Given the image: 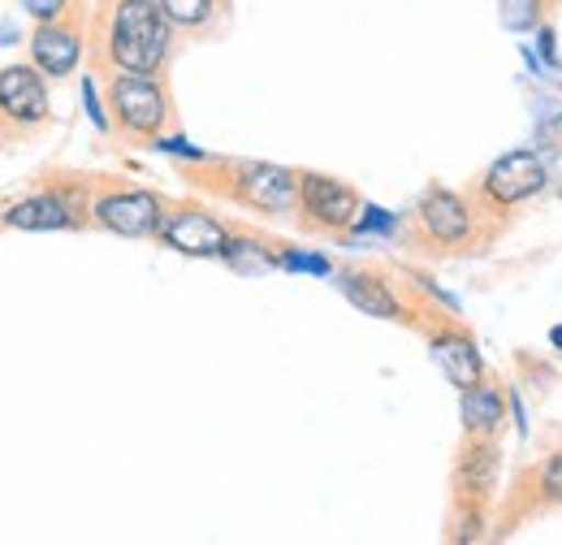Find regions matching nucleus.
I'll list each match as a JSON object with an SVG mask.
<instances>
[{"instance_id":"obj_1","label":"nucleus","mask_w":562,"mask_h":545,"mask_svg":"<svg viewBox=\"0 0 562 545\" xmlns=\"http://www.w3.org/2000/svg\"><path fill=\"white\" fill-rule=\"evenodd\" d=\"M169 18L160 0H117L109 22V62L126 74H156L169 57Z\"/></svg>"},{"instance_id":"obj_2","label":"nucleus","mask_w":562,"mask_h":545,"mask_svg":"<svg viewBox=\"0 0 562 545\" xmlns=\"http://www.w3.org/2000/svg\"><path fill=\"white\" fill-rule=\"evenodd\" d=\"M109 96H113V113H117V122H122L126 135H139V138L160 135V126L169 118V100H165V91H160V82L151 74H126L122 69V78H113V91Z\"/></svg>"},{"instance_id":"obj_3","label":"nucleus","mask_w":562,"mask_h":545,"mask_svg":"<svg viewBox=\"0 0 562 545\" xmlns=\"http://www.w3.org/2000/svg\"><path fill=\"white\" fill-rule=\"evenodd\" d=\"M485 196H490L497 208L524 204L532 196L546 191V160L532 152V147H515L506 156H497L490 169H485Z\"/></svg>"},{"instance_id":"obj_4","label":"nucleus","mask_w":562,"mask_h":545,"mask_svg":"<svg viewBox=\"0 0 562 545\" xmlns=\"http://www.w3.org/2000/svg\"><path fill=\"white\" fill-rule=\"evenodd\" d=\"M299 182H303V174H290L281 165H238L229 191L256 212H294Z\"/></svg>"},{"instance_id":"obj_5","label":"nucleus","mask_w":562,"mask_h":545,"mask_svg":"<svg viewBox=\"0 0 562 545\" xmlns=\"http://www.w3.org/2000/svg\"><path fill=\"white\" fill-rule=\"evenodd\" d=\"M160 243H169L173 252L182 256H200V260H212V256H225L229 247V230L221 221H212L209 212L200 208H178V212H165L160 221Z\"/></svg>"},{"instance_id":"obj_6","label":"nucleus","mask_w":562,"mask_h":545,"mask_svg":"<svg viewBox=\"0 0 562 545\" xmlns=\"http://www.w3.org/2000/svg\"><path fill=\"white\" fill-rule=\"evenodd\" d=\"M299 204H303V212H307L316 225H329V230H351L359 208H363L347 182L325 178V174H303V182H299Z\"/></svg>"},{"instance_id":"obj_7","label":"nucleus","mask_w":562,"mask_h":545,"mask_svg":"<svg viewBox=\"0 0 562 545\" xmlns=\"http://www.w3.org/2000/svg\"><path fill=\"white\" fill-rule=\"evenodd\" d=\"M95 221L122 238H147L160 230L165 208L151 191H117V196H104L95 204Z\"/></svg>"},{"instance_id":"obj_8","label":"nucleus","mask_w":562,"mask_h":545,"mask_svg":"<svg viewBox=\"0 0 562 545\" xmlns=\"http://www.w3.org/2000/svg\"><path fill=\"white\" fill-rule=\"evenodd\" d=\"M0 113L18 126H40L48 118V87L40 78V66L0 69Z\"/></svg>"},{"instance_id":"obj_9","label":"nucleus","mask_w":562,"mask_h":545,"mask_svg":"<svg viewBox=\"0 0 562 545\" xmlns=\"http://www.w3.org/2000/svg\"><path fill=\"white\" fill-rule=\"evenodd\" d=\"M420 225L432 243L459 247L472 234V208L463 204L454 191H428L420 204Z\"/></svg>"},{"instance_id":"obj_10","label":"nucleus","mask_w":562,"mask_h":545,"mask_svg":"<svg viewBox=\"0 0 562 545\" xmlns=\"http://www.w3.org/2000/svg\"><path fill=\"white\" fill-rule=\"evenodd\" d=\"M31 57H35L40 74H48V78H66V74H74L78 57H82L78 31L66 26V22H40L35 35H31Z\"/></svg>"},{"instance_id":"obj_11","label":"nucleus","mask_w":562,"mask_h":545,"mask_svg":"<svg viewBox=\"0 0 562 545\" xmlns=\"http://www.w3.org/2000/svg\"><path fill=\"white\" fill-rule=\"evenodd\" d=\"M428 351H432L437 368L450 377V386H459V390L476 386V381H481V372H485V359H481L476 342L468 338V334H459V330L437 334V338L428 342Z\"/></svg>"},{"instance_id":"obj_12","label":"nucleus","mask_w":562,"mask_h":545,"mask_svg":"<svg viewBox=\"0 0 562 545\" xmlns=\"http://www.w3.org/2000/svg\"><path fill=\"white\" fill-rule=\"evenodd\" d=\"M338 286L359 312H368L376 321H398L403 316V303L394 299V290L376 272H338Z\"/></svg>"},{"instance_id":"obj_13","label":"nucleus","mask_w":562,"mask_h":545,"mask_svg":"<svg viewBox=\"0 0 562 545\" xmlns=\"http://www.w3.org/2000/svg\"><path fill=\"white\" fill-rule=\"evenodd\" d=\"M4 225L13 230H70L74 212L61 196H31L4 212Z\"/></svg>"},{"instance_id":"obj_14","label":"nucleus","mask_w":562,"mask_h":545,"mask_svg":"<svg viewBox=\"0 0 562 545\" xmlns=\"http://www.w3.org/2000/svg\"><path fill=\"white\" fill-rule=\"evenodd\" d=\"M502 415H506V403H502V390L497 386L476 381V386L463 390V424H468V433L490 437L493 429L502 424Z\"/></svg>"},{"instance_id":"obj_15","label":"nucleus","mask_w":562,"mask_h":545,"mask_svg":"<svg viewBox=\"0 0 562 545\" xmlns=\"http://www.w3.org/2000/svg\"><path fill=\"white\" fill-rule=\"evenodd\" d=\"M463 485L472 489V493H490L493 489V477H497V455H493L490 442H481V446H472L468 455H463Z\"/></svg>"},{"instance_id":"obj_16","label":"nucleus","mask_w":562,"mask_h":545,"mask_svg":"<svg viewBox=\"0 0 562 545\" xmlns=\"http://www.w3.org/2000/svg\"><path fill=\"white\" fill-rule=\"evenodd\" d=\"M221 260L238 272L278 269V256H265V247H260V243H247V238H229V247H225V256H221Z\"/></svg>"},{"instance_id":"obj_17","label":"nucleus","mask_w":562,"mask_h":545,"mask_svg":"<svg viewBox=\"0 0 562 545\" xmlns=\"http://www.w3.org/2000/svg\"><path fill=\"white\" fill-rule=\"evenodd\" d=\"M160 9L173 26H204L212 18V0H160Z\"/></svg>"},{"instance_id":"obj_18","label":"nucleus","mask_w":562,"mask_h":545,"mask_svg":"<svg viewBox=\"0 0 562 545\" xmlns=\"http://www.w3.org/2000/svg\"><path fill=\"white\" fill-rule=\"evenodd\" d=\"M541 22V0H502V26L506 31H532Z\"/></svg>"},{"instance_id":"obj_19","label":"nucleus","mask_w":562,"mask_h":545,"mask_svg":"<svg viewBox=\"0 0 562 545\" xmlns=\"http://www.w3.org/2000/svg\"><path fill=\"white\" fill-rule=\"evenodd\" d=\"M278 269H285V272H312V277H329L334 272V265L325 260V256H312V252H281L278 256Z\"/></svg>"},{"instance_id":"obj_20","label":"nucleus","mask_w":562,"mask_h":545,"mask_svg":"<svg viewBox=\"0 0 562 545\" xmlns=\"http://www.w3.org/2000/svg\"><path fill=\"white\" fill-rule=\"evenodd\" d=\"M355 230H372V234H390L394 230V212H385V208H376V204H368V208H359V216H355Z\"/></svg>"},{"instance_id":"obj_21","label":"nucleus","mask_w":562,"mask_h":545,"mask_svg":"<svg viewBox=\"0 0 562 545\" xmlns=\"http://www.w3.org/2000/svg\"><path fill=\"white\" fill-rule=\"evenodd\" d=\"M35 22H61V13H66V4L70 0H18Z\"/></svg>"},{"instance_id":"obj_22","label":"nucleus","mask_w":562,"mask_h":545,"mask_svg":"<svg viewBox=\"0 0 562 545\" xmlns=\"http://www.w3.org/2000/svg\"><path fill=\"white\" fill-rule=\"evenodd\" d=\"M82 109H87V118H91L95 131H109V118L100 109V96H95V82L91 78H82Z\"/></svg>"},{"instance_id":"obj_23","label":"nucleus","mask_w":562,"mask_h":545,"mask_svg":"<svg viewBox=\"0 0 562 545\" xmlns=\"http://www.w3.org/2000/svg\"><path fill=\"white\" fill-rule=\"evenodd\" d=\"M156 147H160V152H169V156H187V160H204V152H200L195 143H187V138H156Z\"/></svg>"},{"instance_id":"obj_24","label":"nucleus","mask_w":562,"mask_h":545,"mask_svg":"<svg viewBox=\"0 0 562 545\" xmlns=\"http://www.w3.org/2000/svg\"><path fill=\"white\" fill-rule=\"evenodd\" d=\"M541 485H546L550 493H562V455H554V459H550V468H546Z\"/></svg>"},{"instance_id":"obj_25","label":"nucleus","mask_w":562,"mask_h":545,"mask_svg":"<svg viewBox=\"0 0 562 545\" xmlns=\"http://www.w3.org/2000/svg\"><path fill=\"white\" fill-rule=\"evenodd\" d=\"M541 53L550 66H559V53H554V26H541Z\"/></svg>"},{"instance_id":"obj_26","label":"nucleus","mask_w":562,"mask_h":545,"mask_svg":"<svg viewBox=\"0 0 562 545\" xmlns=\"http://www.w3.org/2000/svg\"><path fill=\"white\" fill-rule=\"evenodd\" d=\"M550 346L562 355V325H554V330H550Z\"/></svg>"}]
</instances>
